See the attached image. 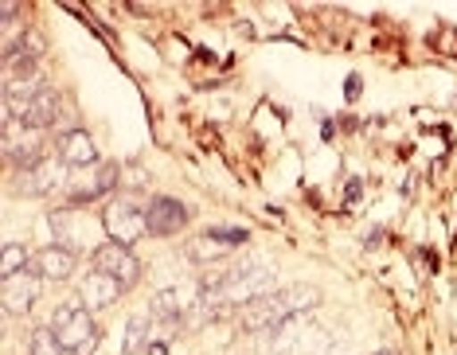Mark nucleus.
Listing matches in <instances>:
<instances>
[{
	"label": "nucleus",
	"mask_w": 457,
	"mask_h": 355,
	"mask_svg": "<svg viewBox=\"0 0 457 355\" xmlns=\"http://www.w3.org/2000/svg\"><path fill=\"white\" fill-rule=\"evenodd\" d=\"M317 305H320V293L313 285H278L274 293H266V297L251 301L246 309H238V325H243V332L258 336V332L289 325V320H301Z\"/></svg>",
	"instance_id": "nucleus-1"
},
{
	"label": "nucleus",
	"mask_w": 457,
	"mask_h": 355,
	"mask_svg": "<svg viewBox=\"0 0 457 355\" xmlns=\"http://www.w3.org/2000/svg\"><path fill=\"white\" fill-rule=\"evenodd\" d=\"M47 328L55 332L59 348H63L67 355H95L98 351V340L102 332L95 325V317H90V309L82 305L79 297L63 301V305H55V312H51Z\"/></svg>",
	"instance_id": "nucleus-2"
},
{
	"label": "nucleus",
	"mask_w": 457,
	"mask_h": 355,
	"mask_svg": "<svg viewBox=\"0 0 457 355\" xmlns=\"http://www.w3.org/2000/svg\"><path fill=\"white\" fill-rule=\"evenodd\" d=\"M102 231H106L110 243H121V246H133L137 238L149 235V219H145V207L133 200V195H113L102 207Z\"/></svg>",
	"instance_id": "nucleus-3"
},
{
	"label": "nucleus",
	"mask_w": 457,
	"mask_h": 355,
	"mask_svg": "<svg viewBox=\"0 0 457 355\" xmlns=\"http://www.w3.org/2000/svg\"><path fill=\"white\" fill-rule=\"evenodd\" d=\"M47 227H51V235H55V243L75 250V254L87 246H90V254H95L102 246V243H95V227H102V223H90L79 207H55V211L47 215Z\"/></svg>",
	"instance_id": "nucleus-4"
},
{
	"label": "nucleus",
	"mask_w": 457,
	"mask_h": 355,
	"mask_svg": "<svg viewBox=\"0 0 457 355\" xmlns=\"http://www.w3.org/2000/svg\"><path fill=\"white\" fill-rule=\"evenodd\" d=\"M44 149H47V141L39 129H24V125H16V121H4V161L12 164L16 172L39 169V164L47 161Z\"/></svg>",
	"instance_id": "nucleus-5"
},
{
	"label": "nucleus",
	"mask_w": 457,
	"mask_h": 355,
	"mask_svg": "<svg viewBox=\"0 0 457 355\" xmlns=\"http://www.w3.org/2000/svg\"><path fill=\"white\" fill-rule=\"evenodd\" d=\"M90 269H98V274H110L121 289H126V293L141 281V262H137V254H133V246L110 243V238L95 250V254H90Z\"/></svg>",
	"instance_id": "nucleus-6"
},
{
	"label": "nucleus",
	"mask_w": 457,
	"mask_h": 355,
	"mask_svg": "<svg viewBox=\"0 0 457 355\" xmlns=\"http://www.w3.org/2000/svg\"><path fill=\"white\" fill-rule=\"evenodd\" d=\"M145 219H149V235L153 238H172L192 223V207H184L172 195H149L145 203Z\"/></svg>",
	"instance_id": "nucleus-7"
},
{
	"label": "nucleus",
	"mask_w": 457,
	"mask_h": 355,
	"mask_svg": "<svg viewBox=\"0 0 457 355\" xmlns=\"http://www.w3.org/2000/svg\"><path fill=\"white\" fill-rule=\"evenodd\" d=\"M39 293H44V277H39L32 266L16 277H4V285H0V305H4L8 317H28V312L36 309Z\"/></svg>",
	"instance_id": "nucleus-8"
},
{
	"label": "nucleus",
	"mask_w": 457,
	"mask_h": 355,
	"mask_svg": "<svg viewBox=\"0 0 457 355\" xmlns=\"http://www.w3.org/2000/svg\"><path fill=\"white\" fill-rule=\"evenodd\" d=\"M67 164L59 161H44L39 169H32V172H16V195H32V200H39V195H51V192H63L67 187Z\"/></svg>",
	"instance_id": "nucleus-9"
},
{
	"label": "nucleus",
	"mask_w": 457,
	"mask_h": 355,
	"mask_svg": "<svg viewBox=\"0 0 457 355\" xmlns=\"http://www.w3.org/2000/svg\"><path fill=\"white\" fill-rule=\"evenodd\" d=\"M55 153L67 169H98L102 156H98V144L90 141L87 129H63L55 137Z\"/></svg>",
	"instance_id": "nucleus-10"
},
{
	"label": "nucleus",
	"mask_w": 457,
	"mask_h": 355,
	"mask_svg": "<svg viewBox=\"0 0 457 355\" xmlns=\"http://www.w3.org/2000/svg\"><path fill=\"white\" fill-rule=\"evenodd\" d=\"M75 269H79V254H75V250H67L59 243L36 250V274L44 281H67V277H75Z\"/></svg>",
	"instance_id": "nucleus-11"
},
{
	"label": "nucleus",
	"mask_w": 457,
	"mask_h": 355,
	"mask_svg": "<svg viewBox=\"0 0 457 355\" xmlns=\"http://www.w3.org/2000/svg\"><path fill=\"white\" fill-rule=\"evenodd\" d=\"M121 293H126V289H121L110 274H98V269H90V274L82 277V285H79V301H82V305H87L90 312L118 305V297H121Z\"/></svg>",
	"instance_id": "nucleus-12"
},
{
	"label": "nucleus",
	"mask_w": 457,
	"mask_h": 355,
	"mask_svg": "<svg viewBox=\"0 0 457 355\" xmlns=\"http://www.w3.org/2000/svg\"><path fill=\"white\" fill-rule=\"evenodd\" d=\"M227 254H231V246H223L220 238H212L207 231L184 243V258H188L195 269H212V266H220V262H227Z\"/></svg>",
	"instance_id": "nucleus-13"
},
{
	"label": "nucleus",
	"mask_w": 457,
	"mask_h": 355,
	"mask_svg": "<svg viewBox=\"0 0 457 355\" xmlns=\"http://www.w3.org/2000/svg\"><path fill=\"white\" fill-rule=\"evenodd\" d=\"M55 118H59V90L39 87L36 98H32V106H28L24 129H39V133H44L47 125H55Z\"/></svg>",
	"instance_id": "nucleus-14"
},
{
	"label": "nucleus",
	"mask_w": 457,
	"mask_h": 355,
	"mask_svg": "<svg viewBox=\"0 0 457 355\" xmlns=\"http://www.w3.org/2000/svg\"><path fill=\"white\" fill-rule=\"evenodd\" d=\"M153 340V317H145V312H133L126 320V336H121V355H145Z\"/></svg>",
	"instance_id": "nucleus-15"
},
{
	"label": "nucleus",
	"mask_w": 457,
	"mask_h": 355,
	"mask_svg": "<svg viewBox=\"0 0 457 355\" xmlns=\"http://www.w3.org/2000/svg\"><path fill=\"white\" fill-rule=\"evenodd\" d=\"M24 269H32L28 266V246L24 243H4V250H0V281L24 274Z\"/></svg>",
	"instance_id": "nucleus-16"
},
{
	"label": "nucleus",
	"mask_w": 457,
	"mask_h": 355,
	"mask_svg": "<svg viewBox=\"0 0 457 355\" xmlns=\"http://www.w3.org/2000/svg\"><path fill=\"white\" fill-rule=\"evenodd\" d=\"M90 184H95V192L102 195V200H106V195L113 200V192H118V184H121V164L118 161H102L95 169V180Z\"/></svg>",
	"instance_id": "nucleus-17"
},
{
	"label": "nucleus",
	"mask_w": 457,
	"mask_h": 355,
	"mask_svg": "<svg viewBox=\"0 0 457 355\" xmlns=\"http://www.w3.org/2000/svg\"><path fill=\"white\" fill-rule=\"evenodd\" d=\"M59 351H63V348H59L55 332L44 325V328H36L32 336H28V351H24V355H59Z\"/></svg>",
	"instance_id": "nucleus-18"
},
{
	"label": "nucleus",
	"mask_w": 457,
	"mask_h": 355,
	"mask_svg": "<svg viewBox=\"0 0 457 355\" xmlns=\"http://www.w3.org/2000/svg\"><path fill=\"white\" fill-rule=\"evenodd\" d=\"M207 235H212V238H220L223 246H243L246 238H251V235L243 231V227H212V231H207Z\"/></svg>",
	"instance_id": "nucleus-19"
},
{
	"label": "nucleus",
	"mask_w": 457,
	"mask_h": 355,
	"mask_svg": "<svg viewBox=\"0 0 457 355\" xmlns=\"http://www.w3.org/2000/svg\"><path fill=\"white\" fill-rule=\"evenodd\" d=\"M16 16H20V8L12 4V0H8V4H4V8H0V24H12V20H16Z\"/></svg>",
	"instance_id": "nucleus-20"
},
{
	"label": "nucleus",
	"mask_w": 457,
	"mask_h": 355,
	"mask_svg": "<svg viewBox=\"0 0 457 355\" xmlns=\"http://www.w3.org/2000/svg\"><path fill=\"white\" fill-rule=\"evenodd\" d=\"M145 355H169V340H149Z\"/></svg>",
	"instance_id": "nucleus-21"
},
{
	"label": "nucleus",
	"mask_w": 457,
	"mask_h": 355,
	"mask_svg": "<svg viewBox=\"0 0 457 355\" xmlns=\"http://www.w3.org/2000/svg\"><path fill=\"white\" fill-rule=\"evenodd\" d=\"M345 94H348V102H356V94H360V75H352L345 82Z\"/></svg>",
	"instance_id": "nucleus-22"
},
{
	"label": "nucleus",
	"mask_w": 457,
	"mask_h": 355,
	"mask_svg": "<svg viewBox=\"0 0 457 355\" xmlns=\"http://www.w3.org/2000/svg\"><path fill=\"white\" fill-rule=\"evenodd\" d=\"M360 192H363V184H360V180H348V203H356Z\"/></svg>",
	"instance_id": "nucleus-23"
},
{
	"label": "nucleus",
	"mask_w": 457,
	"mask_h": 355,
	"mask_svg": "<svg viewBox=\"0 0 457 355\" xmlns=\"http://www.w3.org/2000/svg\"><path fill=\"white\" fill-rule=\"evenodd\" d=\"M376 355H395V351H376Z\"/></svg>",
	"instance_id": "nucleus-24"
}]
</instances>
